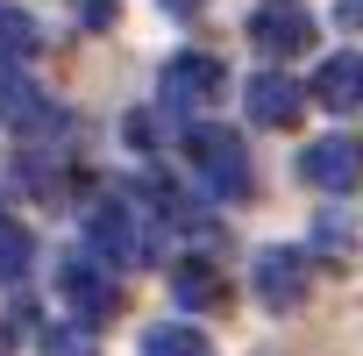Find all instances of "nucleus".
Masks as SVG:
<instances>
[{
	"instance_id": "12",
	"label": "nucleus",
	"mask_w": 363,
	"mask_h": 356,
	"mask_svg": "<svg viewBox=\"0 0 363 356\" xmlns=\"http://www.w3.org/2000/svg\"><path fill=\"white\" fill-rule=\"evenodd\" d=\"M36 50H43V29H36L22 8H8V0H0V57L22 65V57H36Z\"/></svg>"
},
{
	"instance_id": "11",
	"label": "nucleus",
	"mask_w": 363,
	"mask_h": 356,
	"mask_svg": "<svg viewBox=\"0 0 363 356\" xmlns=\"http://www.w3.org/2000/svg\"><path fill=\"white\" fill-rule=\"evenodd\" d=\"M29 271H36V235L0 214V285H22Z\"/></svg>"
},
{
	"instance_id": "13",
	"label": "nucleus",
	"mask_w": 363,
	"mask_h": 356,
	"mask_svg": "<svg viewBox=\"0 0 363 356\" xmlns=\"http://www.w3.org/2000/svg\"><path fill=\"white\" fill-rule=\"evenodd\" d=\"M150 356H214L207 349V335L200 328H186V321H171V328H150V342H143Z\"/></svg>"
},
{
	"instance_id": "14",
	"label": "nucleus",
	"mask_w": 363,
	"mask_h": 356,
	"mask_svg": "<svg viewBox=\"0 0 363 356\" xmlns=\"http://www.w3.org/2000/svg\"><path fill=\"white\" fill-rule=\"evenodd\" d=\"M43 356H93V328H79V321L50 328V335H43Z\"/></svg>"
},
{
	"instance_id": "3",
	"label": "nucleus",
	"mask_w": 363,
	"mask_h": 356,
	"mask_svg": "<svg viewBox=\"0 0 363 356\" xmlns=\"http://www.w3.org/2000/svg\"><path fill=\"white\" fill-rule=\"evenodd\" d=\"M221 86H228L221 57H207V50H178V57H164V72H157V107L193 121V114H207V107L221 100Z\"/></svg>"
},
{
	"instance_id": "7",
	"label": "nucleus",
	"mask_w": 363,
	"mask_h": 356,
	"mask_svg": "<svg viewBox=\"0 0 363 356\" xmlns=\"http://www.w3.org/2000/svg\"><path fill=\"white\" fill-rule=\"evenodd\" d=\"M250 43H257L271 65H285V57L313 50V15L299 8V0H257V15H250Z\"/></svg>"
},
{
	"instance_id": "8",
	"label": "nucleus",
	"mask_w": 363,
	"mask_h": 356,
	"mask_svg": "<svg viewBox=\"0 0 363 356\" xmlns=\"http://www.w3.org/2000/svg\"><path fill=\"white\" fill-rule=\"evenodd\" d=\"M242 107H250V121H257V128H292V121L306 114V86H299V79H285V72L271 65V72H257V79L242 86Z\"/></svg>"
},
{
	"instance_id": "5",
	"label": "nucleus",
	"mask_w": 363,
	"mask_h": 356,
	"mask_svg": "<svg viewBox=\"0 0 363 356\" xmlns=\"http://www.w3.org/2000/svg\"><path fill=\"white\" fill-rule=\"evenodd\" d=\"M250 285H257V299H264L271 313H292V306H306V292H313V257L292 250V243H271V250H257Z\"/></svg>"
},
{
	"instance_id": "15",
	"label": "nucleus",
	"mask_w": 363,
	"mask_h": 356,
	"mask_svg": "<svg viewBox=\"0 0 363 356\" xmlns=\"http://www.w3.org/2000/svg\"><path fill=\"white\" fill-rule=\"evenodd\" d=\"M72 15H79L86 29H107V22L121 15V0H72Z\"/></svg>"
},
{
	"instance_id": "6",
	"label": "nucleus",
	"mask_w": 363,
	"mask_h": 356,
	"mask_svg": "<svg viewBox=\"0 0 363 356\" xmlns=\"http://www.w3.org/2000/svg\"><path fill=\"white\" fill-rule=\"evenodd\" d=\"M299 178L313 193H356L363 186V135H320V143H306L299 150Z\"/></svg>"
},
{
	"instance_id": "2",
	"label": "nucleus",
	"mask_w": 363,
	"mask_h": 356,
	"mask_svg": "<svg viewBox=\"0 0 363 356\" xmlns=\"http://www.w3.org/2000/svg\"><path fill=\"white\" fill-rule=\"evenodd\" d=\"M186 157H193V171H200V186H207V200H250V150H242V135H228V128H214V121H193L186 128Z\"/></svg>"
},
{
	"instance_id": "10",
	"label": "nucleus",
	"mask_w": 363,
	"mask_h": 356,
	"mask_svg": "<svg viewBox=\"0 0 363 356\" xmlns=\"http://www.w3.org/2000/svg\"><path fill=\"white\" fill-rule=\"evenodd\" d=\"M313 100H320L328 114H356V107H363V57H356V50H335V57L313 72Z\"/></svg>"
},
{
	"instance_id": "17",
	"label": "nucleus",
	"mask_w": 363,
	"mask_h": 356,
	"mask_svg": "<svg viewBox=\"0 0 363 356\" xmlns=\"http://www.w3.org/2000/svg\"><path fill=\"white\" fill-rule=\"evenodd\" d=\"M335 22L342 29H363V0H335Z\"/></svg>"
},
{
	"instance_id": "16",
	"label": "nucleus",
	"mask_w": 363,
	"mask_h": 356,
	"mask_svg": "<svg viewBox=\"0 0 363 356\" xmlns=\"http://www.w3.org/2000/svg\"><path fill=\"white\" fill-rule=\"evenodd\" d=\"M128 143L135 150H157V114H128Z\"/></svg>"
},
{
	"instance_id": "1",
	"label": "nucleus",
	"mask_w": 363,
	"mask_h": 356,
	"mask_svg": "<svg viewBox=\"0 0 363 356\" xmlns=\"http://www.w3.org/2000/svg\"><path fill=\"white\" fill-rule=\"evenodd\" d=\"M164 207H150V200H135V193H107L93 214H86V250L100 257V264H121V271H143V264H157V250H164Z\"/></svg>"
},
{
	"instance_id": "18",
	"label": "nucleus",
	"mask_w": 363,
	"mask_h": 356,
	"mask_svg": "<svg viewBox=\"0 0 363 356\" xmlns=\"http://www.w3.org/2000/svg\"><path fill=\"white\" fill-rule=\"evenodd\" d=\"M157 8H164V15H178V22H193V15L207 8V0H157Z\"/></svg>"
},
{
	"instance_id": "4",
	"label": "nucleus",
	"mask_w": 363,
	"mask_h": 356,
	"mask_svg": "<svg viewBox=\"0 0 363 356\" xmlns=\"http://www.w3.org/2000/svg\"><path fill=\"white\" fill-rule=\"evenodd\" d=\"M57 299H65V313H72L79 328H100V321H114V306H121V292H114V278H107V264H100L93 250H79V257L57 264Z\"/></svg>"
},
{
	"instance_id": "9",
	"label": "nucleus",
	"mask_w": 363,
	"mask_h": 356,
	"mask_svg": "<svg viewBox=\"0 0 363 356\" xmlns=\"http://www.w3.org/2000/svg\"><path fill=\"white\" fill-rule=\"evenodd\" d=\"M171 299L186 306V313H221L228 306V278L214 257H178L171 264Z\"/></svg>"
}]
</instances>
